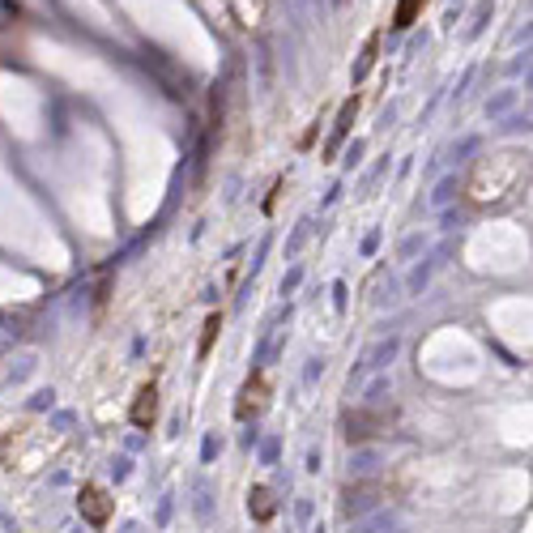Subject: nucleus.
<instances>
[{
    "label": "nucleus",
    "instance_id": "1",
    "mask_svg": "<svg viewBox=\"0 0 533 533\" xmlns=\"http://www.w3.org/2000/svg\"><path fill=\"white\" fill-rule=\"evenodd\" d=\"M77 512H81V520H86L90 529H107V520H112V512H116V499L107 495L98 483H90V487H81Z\"/></svg>",
    "mask_w": 533,
    "mask_h": 533
},
{
    "label": "nucleus",
    "instance_id": "2",
    "mask_svg": "<svg viewBox=\"0 0 533 533\" xmlns=\"http://www.w3.org/2000/svg\"><path fill=\"white\" fill-rule=\"evenodd\" d=\"M380 487H371V483H358V487H346V495H342V516L346 520H354V516H363L367 508H376L380 499Z\"/></svg>",
    "mask_w": 533,
    "mask_h": 533
},
{
    "label": "nucleus",
    "instance_id": "3",
    "mask_svg": "<svg viewBox=\"0 0 533 533\" xmlns=\"http://www.w3.org/2000/svg\"><path fill=\"white\" fill-rule=\"evenodd\" d=\"M239 397H243V401L235 405V414H239V418H252V414H260V410H264V376L248 380Z\"/></svg>",
    "mask_w": 533,
    "mask_h": 533
},
{
    "label": "nucleus",
    "instance_id": "4",
    "mask_svg": "<svg viewBox=\"0 0 533 533\" xmlns=\"http://www.w3.org/2000/svg\"><path fill=\"white\" fill-rule=\"evenodd\" d=\"M248 512H252L256 520H274V512H278L274 491H269V487H252V491H248Z\"/></svg>",
    "mask_w": 533,
    "mask_h": 533
},
{
    "label": "nucleus",
    "instance_id": "5",
    "mask_svg": "<svg viewBox=\"0 0 533 533\" xmlns=\"http://www.w3.org/2000/svg\"><path fill=\"white\" fill-rule=\"evenodd\" d=\"M397 529H401V512L389 508V512H376L371 520H363L354 533H397Z\"/></svg>",
    "mask_w": 533,
    "mask_h": 533
},
{
    "label": "nucleus",
    "instance_id": "6",
    "mask_svg": "<svg viewBox=\"0 0 533 533\" xmlns=\"http://www.w3.org/2000/svg\"><path fill=\"white\" fill-rule=\"evenodd\" d=\"M154 397H158L154 384H145V389L137 393V405H133V422H137V426H149V422H154V405H158Z\"/></svg>",
    "mask_w": 533,
    "mask_h": 533
},
{
    "label": "nucleus",
    "instance_id": "7",
    "mask_svg": "<svg viewBox=\"0 0 533 533\" xmlns=\"http://www.w3.org/2000/svg\"><path fill=\"white\" fill-rule=\"evenodd\" d=\"M418 5H422V0H401V5H397V26H410L414 13H418Z\"/></svg>",
    "mask_w": 533,
    "mask_h": 533
},
{
    "label": "nucleus",
    "instance_id": "8",
    "mask_svg": "<svg viewBox=\"0 0 533 533\" xmlns=\"http://www.w3.org/2000/svg\"><path fill=\"white\" fill-rule=\"evenodd\" d=\"M316 533H325V529H316Z\"/></svg>",
    "mask_w": 533,
    "mask_h": 533
}]
</instances>
